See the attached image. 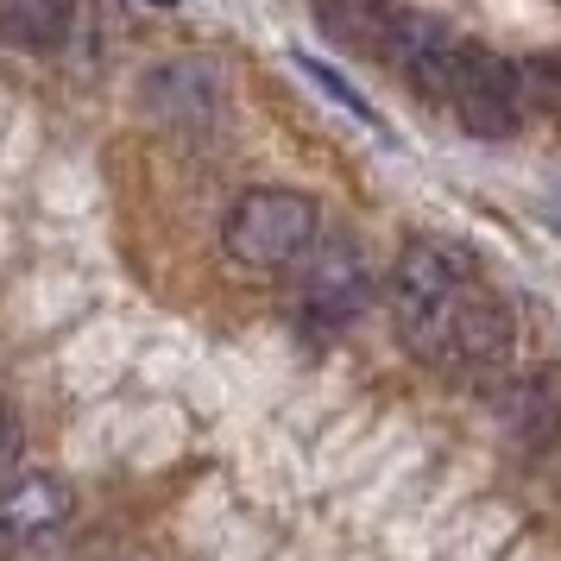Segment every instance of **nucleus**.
I'll use <instances>...</instances> for the list:
<instances>
[{"label": "nucleus", "instance_id": "nucleus-1", "mask_svg": "<svg viewBox=\"0 0 561 561\" xmlns=\"http://www.w3.org/2000/svg\"><path fill=\"white\" fill-rule=\"evenodd\" d=\"M322 247V208L309 190H247L221 221V253L240 272H297Z\"/></svg>", "mask_w": 561, "mask_h": 561}, {"label": "nucleus", "instance_id": "nucleus-2", "mask_svg": "<svg viewBox=\"0 0 561 561\" xmlns=\"http://www.w3.org/2000/svg\"><path fill=\"white\" fill-rule=\"evenodd\" d=\"M511 341H517L511 304L499 290L473 284V290H460L423 334H410V354L435 359V366H505Z\"/></svg>", "mask_w": 561, "mask_h": 561}, {"label": "nucleus", "instance_id": "nucleus-3", "mask_svg": "<svg viewBox=\"0 0 561 561\" xmlns=\"http://www.w3.org/2000/svg\"><path fill=\"white\" fill-rule=\"evenodd\" d=\"M473 284H485L480 259L467 253L460 240H416V247H404L398 253V272H391V322H398V334L404 341L423 334Z\"/></svg>", "mask_w": 561, "mask_h": 561}, {"label": "nucleus", "instance_id": "nucleus-4", "mask_svg": "<svg viewBox=\"0 0 561 561\" xmlns=\"http://www.w3.org/2000/svg\"><path fill=\"white\" fill-rule=\"evenodd\" d=\"M524 64L485 51V45H460V64H455V121L473 139H511L524 127Z\"/></svg>", "mask_w": 561, "mask_h": 561}, {"label": "nucleus", "instance_id": "nucleus-5", "mask_svg": "<svg viewBox=\"0 0 561 561\" xmlns=\"http://www.w3.org/2000/svg\"><path fill=\"white\" fill-rule=\"evenodd\" d=\"M297 272H304L297 309H304V322L316 334L354 329L359 316H366V304H373V265H366L359 240H322Z\"/></svg>", "mask_w": 561, "mask_h": 561}, {"label": "nucleus", "instance_id": "nucleus-6", "mask_svg": "<svg viewBox=\"0 0 561 561\" xmlns=\"http://www.w3.org/2000/svg\"><path fill=\"white\" fill-rule=\"evenodd\" d=\"M385 57L391 70L423 95V102L448 107L455 102V64H460V38L435 13H398L391 20V38H385Z\"/></svg>", "mask_w": 561, "mask_h": 561}, {"label": "nucleus", "instance_id": "nucleus-7", "mask_svg": "<svg viewBox=\"0 0 561 561\" xmlns=\"http://www.w3.org/2000/svg\"><path fill=\"white\" fill-rule=\"evenodd\" d=\"M77 511V492L57 480V473H13L0 485V549L20 556V549H38L51 542Z\"/></svg>", "mask_w": 561, "mask_h": 561}, {"label": "nucleus", "instance_id": "nucleus-8", "mask_svg": "<svg viewBox=\"0 0 561 561\" xmlns=\"http://www.w3.org/2000/svg\"><path fill=\"white\" fill-rule=\"evenodd\" d=\"M139 95H146V107H152L158 121H178V127H196V133L221 107V89H215L208 64H164V70H152V77L139 82Z\"/></svg>", "mask_w": 561, "mask_h": 561}, {"label": "nucleus", "instance_id": "nucleus-9", "mask_svg": "<svg viewBox=\"0 0 561 561\" xmlns=\"http://www.w3.org/2000/svg\"><path fill=\"white\" fill-rule=\"evenodd\" d=\"M77 0H0V38L13 51H57L70 38Z\"/></svg>", "mask_w": 561, "mask_h": 561}, {"label": "nucleus", "instance_id": "nucleus-10", "mask_svg": "<svg viewBox=\"0 0 561 561\" xmlns=\"http://www.w3.org/2000/svg\"><path fill=\"white\" fill-rule=\"evenodd\" d=\"M391 20L398 13L385 0H316V26L329 32L334 45H347V51H385Z\"/></svg>", "mask_w": 561, "mask_h": 561}, {"label": "nucleus", "instance_id": "nucleus-11", "mask_svg": "<svg viewBox=\"0 0 561 561\" xmlns=\"http://www.w3.org/2000/svg\"><path fill=\"white\" fill-rule=\"evenodd\" d=\"M505 423L524 442H542V435H556V423H561V404H556V391H549V379H517L505 391Z\"/></svg>", "mask_w": 561, "mask_h": 561}, {"label": "nucleus", "instance_id": "nucleus-12", "mask_svg": "<svg viewBox=\"0 0 561 561\" xmlns=\"http://www.w3.org/2000/svg\"><path fill=\"white\" fill-rule=\"evenodd\" d=\"M297 70H304V77L316 82V89H329V102H341L347 114H359V121H379V114H373V102H366V95H359V89H354L347 77H341V70H329L322 57H297Z\"/></svg>", "mask_w": 561, "mask_h": 561}, {"label": "nucleus", "instance_id": "nucleus-13", "mask_svg": "<svg viewBox=\"0 0 561 561\" xmlns=\"http://www.w3.org/2000/svg\"><path fill=\"white\" fill-rule=\"evenodd\" d=\"M524 89H530V95H542V102L561 114V51L530 57V64H524Z\"/></svg>", "mask_w": 561, "mask_h": 561}, {"label": "nucleus", "instance_id": "nucleus-14", "mask_svg": "<svg viewBox=\"0 0 561 561\" xmlns=\"http://www.w3.org/2000/svg\"><path fill=\"white\" fill-rule=\"evenodd\" d=\"M152 7H171V0H152Z\"/></svg>", "mask_w": 561, "mask_h": 561}]
</instances>
